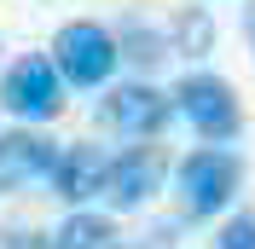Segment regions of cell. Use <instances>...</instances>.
<instances>
[{
  "label": "cell",
  "mask_w": 255,
  "mask_h": 249,
  "mask_svg": "<svg viewBox=\"0 0 255 249\" xmlns=\"http://www.w3.org/2000/svg\"><path fill=\"white\" fill-rule=\"evenodd\" d=\"M238 186H244V162L226 145H203L180 162V197H186V215H197V220L221 215L238 197Z\"/></svg>",
  "instance_id": "obj_1"
},
{
  "label": "cell",
  "mask_w": 255,
  "mask_h": 249,
  "mask_svg": "<svg viewBox=\"0 0 255 249\" xmlns=\"http://www.w3.org/2000/svg\"><path fill=\"white\" fill-rule=\"evenodd\" d=\"M174 110L197 127V139H209V145L238 139V127H244L238 93H232V81H221V76H186L174 87Z\"/></svg>",
  "instance_id": "obj_2"
},
{
  "label": "cell",
  "mask_w": 255,
  "mask_h": 249,
  "mask_svg": "<svg viewBox=\"0 0 255 249\" xmlns=\"http://www.w3.org/2000/svg\"><path fill=\"white\" fill-rule=\"evenodd\" d=\"M52 70H58V81H70V87H99V81H111L116 70V35H105L99 23H64L58 41H52Z\"/></svg>",
  "instance_id": "obj_3"
},
{
  "label": "cell",
  "mask_w": 255,
  "mask_h": 249,
  "mask_svg": "<svg viewBox=\"0 0 255 249\" xmlns=\"http://www.w3.org/2000/svg\"><path fill=\"white\" fill-rule=\"evenodd\" d=\"M0 105L12 110L17 122H52L64 105V81L58 70H52V58H17L12 70H6V81H0Z\"/></svg>",
  "instance_id": "obj_4"
},
{
  "label": "cell",
  "mask_w": 255,
  "mask_h": 249,
  "mask_svg": "<svg viewBox=\"0 0 255 249\" xmlns=\"http://www.w3.org/2000/svg\"><path fill=\"white\" fill-rule=\"evenodd\" d=\"M99 122L122 139H151V133L168 127V93L145 87V81H122L99 99Z\"/></svg>",
  "instance_id": "obj_5"
},
{
  "label": "cell",
  "mask_w": 255,
  "mask_h": 249,
  "mask_svg": "<svg viewBox=\"0 0 255 249\" xmlns=\"http://www.w3.org/2000/svg\"><path fill=\"white\" fill-rule=\"evenodd\" d=\"M162 186V162L157 151H145V145H128L122 156H111L105 162V191L99 197L111 203V209H139V203H151V191Z\"/></svg>",
  "instance_id": "obj_6"
},
{
  "label": "cell",
  "mask_w": 255,
  "mask_h": 249,
  "mask_svg": "<svg viewBox=\"0 0 255 249\" xmlns=\"http://www.w3.org/2000/svg\"><path fill=\"white\" fill-rule=\"evenodd\" d=\"M105 162H111V156L99 151V145H64V151L52 156L47 180H52V191H58L70 209H81V203H93L99 191H105Z\"/></svg>",
  "instance_id": "obj_7"
},
{
  "label": "cell",
  "mask_w": 255,
  "mask_h": 249,
  "mask_svg": "<svg viewBox=\"0 0 255 249\" xmlns=\"http://www.w3.org/2000/svg\"><path fill=\"white\" fill-rule=\"evenodd\" d=\"M52 156H58V145L47 133H35V127L0 133V191H17V186H29V180H41L52 168Z\"/></svg>",
  "instance_id": "obj_8"
},
{
  "label": "cell",
  "mask_w": 255,
  "mask_h": 249,
  "mask_svg": "<svg viewBox=\"0 0 255 249\" xmlns=\"http://www.w3.org/2000/svg\"><path fill=\"white\" fill-rule=\"evenodd\" d=\"M116 244H122V238H116V220L93 215V209H76V215L52 232V249H116Z\"/></svg>",
  "instance_id": "obj_9"
},
{
  "label": "cell",
  "mask_w": 255,
  "mask_h": 249,
  "mask_svg": "<svg viewBox=\"0 0 255 249\" xmlns=\"http://www.w3.org/2000/svg\"><path fill=\"white\" fill-rule=\"evenodd\" d=\"M168 52H174V41L157 35V29H122V41H116V58H133V64H145V70L162 64Z\"/></svg>",
  "instance_id": "obj_10"
},
{
  "label": "cell",
  "mask_w": 255,
  "mask_h": 249,
  "mask_svg": "<svg viewBox=\"0 0 255 249\" xmlns=\"http://www.w3.org/2000/svg\"><path fill=\"white\" fill-rule=\"evenodd\" d=\"M215 249H255V215H232L215 238Z\"/></svg>",
  "instance_id": "obj_11"
},
{
  "label": "cell",
  "mask_w": 255,
  "mask_h": 249,
  "mask_svg": "<svg viewBox=\"0 0 255 249\" xmlns=\"http://www.w3.org/2000/svg\"><path fill=\"white\" fill-rule=\"evenodd\" d=\"M180 52H186V58L209 52V23H203V12H186V23H180Z\"/></svg>",
  "instance_id": "obj_12"
},
{
  "label": "cell",
  "mask_w": 255,
  "mask_h": 249,
  "mask_svg": "<svg viewBox=\"0 0 255 249\" xmlns=\"http://www.w3.org/2000/svg\"><path fill=\"white\" fill-rule=\"evenodd\" d=\"M0 249H52V238H47V232H6Z\"/></svg>",
  "instance_id": "obj_13"
},
{
  "label": "cell",
  "mask_w": 255,
  "mask_h": 249,
  "mask_svg": "<svg viewBox=\"0 0 255 249\" xmlns=\"http://www.w3.org/2000/svg\"><path fill=\"white\" fill-rule=\"evenodd\" d=\"M244 29H250V41H255V0H250V12H244Z\"/></svg>",
  "instance_id": "obj_14"
},
{
  "label": "cell",
  "mask_w": 255,
  "mask_h": 249,
  "mask_svg": "<svg viewBox=\"0 0 255 249\" xmlns=\"http://www.w3.org/2000/svg\"><path fill=\"white\" fill-rule=\"evenodd\" d=\"M116 249H139V244H116Z\"/></svg>",
  "instance_id": "obj_15"
}]
</instances>
